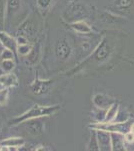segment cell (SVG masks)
Segmentation results:
<instances>
[{"label":"cell","mask_w":134,"mask_h":151,"mask_svg":"<svg viewBox=\"0 0 134 151\" xmlns=\"http://www.w3.org/2000/svg\"><path fill=\"white\" fill-rule=\"evenodd\" d=\"M129 120H130V113L127 109H123L120 107L117 115H116V118L114 119V122H127Z\"/></svg>","instance_id":"cell-23"},{"label":"cell","mask_w":134,"mask_h":151,"mask_svg":"<svg viewBox=\"0 0 134 151\" xmlns=\"http://www.w3.org/2000/svg\"><path fill=\"white\" fill-rule=\"evenodd\" d=\"M90 15V8L86 3H83L82 1H75L71 2L65 9L63 13V18L68 23L74 22L78 20H85Z\"/></svg>","instance_id":"cell-3"},{"label":"cell","mask_w":134,"mask_h":151,"mask_svg":"<svg viewBox=\"0 0 134 151\" xmlns=\"http://www.w3.org/2000/svg\"><path fill=\"white\" fill-rule=\"evenodd\" d=\"M41 55H42V45H41L40 40H37V42H35L32 45L30 52L26 55V63L30 65L38 64V62L41 58Z\"/></svg>","instance_id":"cell-11"},{"label":"cell","mask_w":134,"mask_h":151,"mask_svg":"<svg viewBox=\"0 0 134 151\" xmlns=\"http://www.w3.org/2000/svg\"><path fill=\"white\" fill-rule=\"evenodd\" d=\"M124 137H125L126 143H129V144L134 143V133L132 131H129V132H127L126 134H124Z\"/></svg>","instance_id":"cell-30"},{"label":"cell","mask_w":134,"mask_h":151,"mask_svg":"<svg viewBox=\"0 0 134 151\" xmlns=\"http://www.w3.org/2000/svg\"><path fill=\"white\" fill-rule=\"evenodd\" d=\"M19 30H20L19 35H25L26 37H28V38L34 37L36 35L35 25H34L33 23L29 22V21H25V22H23L21 25H19Z\"/></svg>","instance_id":"cell-17"},{"label":"cell","mask_w":134,"mask_h":151,"mask_svg":"<svg viewBox=\"0 0 134 151\" xmlns=\"http://www.w3.org/2000/svg\"><path fill=\"white\" fill-rule=\"evenodd\" d=\"M120 108V105L118 102H114L113 104L107 109V113H106V118L104 122H113L114 119L116 118V115L118 113V110Z\"/></svg>","instance_id":"cell-21"},{"label":"cell","mask_w":134,"mask_h":151,"mask_svg":"<svg viewBox=\"0 0 134 151\" xmlns=\"http://www.w3.org/2000/svg\"><path fill=\"white\" fill-rule=\"evenodd\" d=\"M0 43L5 48H9V50H13L15 53L17 52L18 43H17L16 38L4 30H0Z\"/></svg>","instance_id":"cell-14"},{"label":"cell","mask_w":134,"mask_h":151,"mask_svg":"<svg viewBox=\"0 0 134 151\" xmlns=\"http://www.w3.org/2000/svg\"><path fill=\"white\" fill-rule=\"evenodd\" d=\"M69 24L70 29H72L75 33H78V35H93V28L90 26L89 23H87L85 20H78L74 21V22L68 23Z\"/></svg>","instance_id":"cell-12"},{"label":"cell","mask_w":134,"mask_h":151,"mask_svg":"<svg viewBox=\"0 0 134 151\" xmlns=\"http://www.w3.org/2000/svg\"><path fill=\"white\" fill-rule=\"evenodd\" d=\"M100 151H111V134L108 131L95 129Z\"/></svg>","instance_id":"cell-10"},{"label":"cell","mask_w":134,"mask_h":151,"mask_svg":"<svg viewBox=\"0 0 134 151\" xmlns=\"http://www.w3.org/2000/svg\"><path fill=\"white\" fill-rule=\"evenodd\" d=\"M25 145V140L22 137H9L0 142V150H18Z\"/></svg>","instance_id":"cell-9"},{"label":"cell","mask_w":134,"mask_h":151,"mask_svg":"<svg viewBox=\"0 0 134 151\" xmlns=\"http://www.w3.org/2000/svg\"><path fill=\"white\" fill-rule=\"evenodd\" d=\"M113 6L119 11H129L134 6V0H114Z\"/></svg>","instance_id":"cell-20"},{"label":"cell","mask_w":134,"mask_h":151,"mask_svg":"<svg viewBox=\"0 0 134 151\" xmlns=\"http://www.w3.org/2000/svg\"><path fill=\"white\" fill-rule=\"evenodd\" d=\"M16 40H17V43L19 45H28L30 41H29V38L26 37L25 35H19L18 36L16 37Z\"/></svg>","instance_id":"cell-29"},{"label":"cell","mask_w":134,"mask_h":151,"mask_svg":"<svg viewBox=\"0 0 134 151\" xmlns=\"http://www.w3.org/2000/svg\"><path fill=\"white\" fill-rule=\"evenodd\" d=\"M111 151H125L126 141L124 134L119 132H111Z\"/></svg>","instance_id":"cell-13"},{"label":"cell","mask_w":134,"mask_h":151,"mask_svg":"<svg viewBox=\"0 0 134 151\" xmlns=\"http://www.w3.org/2000/svg\"><path fill=\"white\" fill-rule=\"evenodd\" d=\"M23 8L22 0H6L5 1V28L9 27L11 20L20 14Z\"/></svg>","instance_id":"cell-6"},{"label":"cell","mask_w":134,"mask_h":151,"mask_svg":"<svg viewBox=\"0 0 134 151\" xmlns=\"http://www.w3.org/2000/svg\"><path fill=\"white\" fill-rule=\"evenodd\" d=\"M31 48H32V45H31L30 43H28V45H19L18 48H17V52L20 55L26 57V55L30 52Z\"/></svg>","instance_id":"cell-28"},{"label":"cell","mask_w":134,"mask_h":151,"mask_svg":"<svg viewBox=\"0 0 134 151\" xmlns=\"http://www.w3.org/2000/svg\"><path fill=\"white\" fill-rule=\"evenodd\" d=\"M52 85V80H44L37 77L31 83L29 88H30V91L32 92V94L36 95V96H41V95L47 94L50 91Z\"/></svg>","instance_id":"cell-8"},{"label":"cell","mask_w":134,"mask_h":151,"mask_svg":"<svg viewBox=\"0 0 134 151\" xmlns=\"http://www.w3.org/2000/svg\"><path fill=\"white\" fill-rule=\"evenodd\" d=\"M9 98V88H3L0 90V106H5Z\"/></svg>","instance_id":"cell-27"},{"label":"cell","mask_w":134,"mask_h":151,"mask_svg":"<svg viewBox=\"0 0 134 151\" xmlns=\"http://www.w3.org/2000/svg\"><path fill=\"white\" fill-rule=\"evenodd\" d=\"M44 117L41 118H33V119H28V120L24 121L21 124L23 129L25 130L26 133H28L29 135L32 136H39L42 135L45 131V123L43 121Z\"/></svg>","instance_id":"cell-7"},{"label":"cell","mask_w":134,"mask_h":151,"mask_svg":"<svg viewBox=\"0 0 134 151\" xmlns=\"http://www.w3.org/2000/svg\"><path fill=\"white\" fill-rule=\"evenodd\" d=\"M5 29V1L0 0V30Z\"/></svg>","instance_id":"cell-25"},{"label":"cell","mask_w":134,"mask_h":151,"mask_svg":"<svg viewBox=\"0 0 134 151\" xmlns=\"http://www.w3.org/2000/svg\"><path fill=\"white\" fill-rule=\"evenodd\" d=\"M0 85L4 88H15L19 85L18 78L12 72L0 75Z\"/></svg>","instance_id":"cell-16"},{"label":"cell","mask_w":134,"mask_h":151,"mask_svg":"<svg viewBox=\"0 0 134 151\" xmlns=\"http://www.w3.org/2000/svg\"><path fill=\"white\" fill-rule=\"evenodd\" d=\"M130 131H132V132L134 133V123L131 124V127H130Z\"/></svg>","instance_id":"cell-32"},{"label":"cell","mask_w":134,"mask_h":151,"mask_svg":"<svg viewBox=\"0 0 134 151\" xmlns=\"http://www.w3.org/2000/svg\"><path fill=\"white\" fill-rule=\"evenodd\" d=\"M0 69L4 73H10L15 69V60H3L0 62Z\"/></svg>","instance_id":"cell-24"},{"label":"cell","mask_w":134,"mask_h":151,"mask_svg":"<svg viewBox=\"0 0 134 151\" xmlns=\"http://www.w3.org/2000/svg\"><path fill=\"white\" fill-rule=\"evenodd\" d=\"M86 150L100 151V147H99V143H98V140H97L95 129H91V130H90V136H89L88 143H87V146H86Z\"/></svg>","instance_id":"cell-18"},{"label":"cell","mask_w":134,"mask_h":151,"mask_svg":"<svg viewBox=\"0 0 134 151\" xmlns=\"http://www.w3.org/2000/svg\"><path fill=\"white\" fill-rule=\"evenodd\" d=\"M107 109L99 108L95 106V109L92 111V116H93L94 122H104L106 118Z\"/></svg>","instance_id":"cell-22"},{"label":"cell","mask_w":134,"mask_h":151,"mask_svg":"<svg viewBox=\"0 0 134 151\" xmlns=\"http://www.w3.org/2000/svg\"><path fill=\"white\" fill-rule=\"evenodd\" d=\"M61 109L60 105H51V106H42V105L35 104L27 111H25L21 115L14 117L8 121V126H17L28 119L41 118V117H50L57 113Z\"/></svg>","instance_id":"cell-1"},{"label":"cell","mask_w":134,"mask_h":151,"mask_svg":"<svg viewBox=\"0 0 134 151\" xmlns=\"http://www.w3.org/2000/svg\"><path fill=\"white\" fill-rule=\"evenodd\" d=\"M2 127H3V120H2V117L0 116V132L2 130Z\"/></svg>","instance_id":"cell-31"},{"label":"cell","mask_w":134,"mask_h":151,"mask_svg":"<svg viewBox=\"0 0 134 151\" xmlns=\"http://www.w3.org/2000/svg\"><path fill=\"white\" fill-rule=\"evenodd\" d=\"M112 52H113V47L112 45L109 41L108 37L106 35L102 36L100 42L98 43V45L96 48L93 50V52L87 57L83 62L80 65L84 64H90V63H95V64H103V63L107 62L110 58Z\"/></svg>","instance_id":"cell-2"},{"label":"cell","mask_w":134,"mask_h":151,"mask_svg":"<svg viewBox=\"0 0 134 151\" xmlns=\"http://www.w3.org/2000/svg\"><path fill=\"white\" fill-rule=\"evenodd\" d=\"M35 1L38 11L40 12L42 16H45L48 13L51 6L54 3V0H35Z\"/></svg>","instance_id":"cell-19"},{"label":"cell","mask_w":134,"mask_h":151,"mask_svg":"<svg viewBox=\"0 0 134 151\" xmlns=\"http://www.w3.org/2000/svg\"><path fill=\"white\" fill-rule=\"evenodd\" d=\"M131 121L129 120L127 122H94L89 124L88 127L90 129H100V130H105L108 132H119L122 134H126L130 131Z\"/></svg>","instance_id":"cell-4"},{"label":"cell","mask_w":134,"mask_h":151,"mask_svg":"<svg viewBox=\"0 0 134 151\" xmlns=\"http://www.w3.org/2000/svg\"><path fill=\"white\" fill-rule=\"evenodd\" d=\"M92 102H93L94 106L103 109H108L115 102V100L105 94H95L92 98Z\"/></svg>","instance_id":"cell-15"},{"label":"cell","mask_w":134,"mask_h":151,"mask_svg":"<svg viewBox=\"0 0 134 151\" xmlns=\"http://www.w3.org/2000/svg\"><path fill=\"white\" fill-rule=\"evenodd\" d=\"M54 52L58 60H62V62H66L71 58L73 53L72 43L70 42V40L67 37L60 38L55 45Z\"/></svg>","instance_id":"cell-5"},{"label":"cell","mask_w":134,"mask_h":151,"mask_svg":"<svg viewBox=\"0 0 134 151\" xmlns=\"http://www.w3.org/2000/svg\"><path fill=\"white\" fill-rule=\"evenodd\" d=\"M15 52L13 50H9V48H5L2 50L1 53H0V60H15Z\"/></svg>","instance_id":"cell-26"}]
</instances>
